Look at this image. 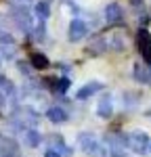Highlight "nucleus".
Listing matches in <instances>:
<instances>
[{"instance_id": "f257e3e1", "label": "nucleus", "mask_w": 151, "mask_h": 157, "mask_svg": "<svg viewBox=\"0 0 151 157\" xmlns=\"http://www.w3.org/2000/svg\"><path fill=\"white\" fill-rule=\"evenodd\" d=\"M80 147L86 151L88 155H92V157L107 155V149L101 145V143L95 138V136H92V134H80Z\"/></svg>"}, {"instance_id": "f03ea898", "label": "nucleus", "mask_w": 151, "mask_h": 157, "mask_svg": "<svg viewBox=\"0 0 151 157\" xmlns=\"http://www.w3.org/2000/svg\"><path fill=\"white\" fill-rule=\"evenodd\" d=\"M137 46H138V50H141L145 63L151 67V34L145 29V27H141V29L137 32Z\"/></svg>"}, {"instance_id": "7ed1b4c3", "label": "nucleus", "mask_w": 151, "mask_h": 157, "mask_svg": "<svg viewBox=\"0 0 151 157\" xmlns=\"http://www.w3.org/2000/svg\"><path fill=\"white\" fill-rule=\"evenodd\" d=\"M149 136L145 132H132V134H128V147L134 151V153H138V155H145L147 153V147H149Z\"/></svg>"}, {"instance_id": "20e7f679", "label": "nucleus", "mask_w": 151, "mask_h": 157, "mask_svg": "<svg viewBox=\"0 0 151 157\" xmlns=\"http://www.w3.org/2000/svg\"><path fill=\"white\" fill-rule=\"evenodd\" d=\"M11 15L15 17V21H17V25H19L21 29H25V32H29V29H32V15L25 11L23 6H19V9H17V6H13Z\"/></svg>"}, {"instance_id": "39448f33", "label": "nucleus", "mask_w": 151, "mask_h": 157, "mask_svg": "<svg viewBox=\"0 0 151 157\" xmlns=\"http://www.w3.org/2000/svg\"><path fill=\"white\" fill-rule=\"evenodd\" d=\"M0 157H19V147L13 138L0 136Z\"/></svg>"}, {"instance_id": "423d86ee", "label": "nucleus", "mask_w": 151, "mask_h": 157, "mask_svg": "<svg viewBox=\"0 0 151 157\" xmlns=\"http://www.w3.org/2000/svg\"><path fill=\"white\" fill-rule=\"evenodd\" d=\"M86 32H88V27L82 19H74V21L69 23V40H72V42L82 40V38L86 36Z\"/></svg>"}, {"instance_id": "0eeeda50", "label": "nucleus", "mask_w": 151, "mask_h": 157, "mask_svg": "<svg viewBox=\"0 0 151 157\" xmlns=\"http://www.w3.org/2000/svg\"><path fill=\"white\" fill-rule=\"evenodd\" d=\"M105 17H107V23H120L122 21V9L118 2H109L105 6Z\"/></svg>"}, {"instance_id": "6e6552de", "label": "nucleus", "mask_w": 151, "mask_h": 157, "mask_svg": "<svg viewBox=\"0 0 151 157\" xmlns=\"http://www.w3.org/2000/svg\"><path fill=\"white\" fill-rule=\"evenodd\" d=\"M134 78L143 84H149L151 82V67L149 65H143V63H137L134 65Z\"/></svg>"}, {"instance_id": "1a4fd4ad", "label": "nucleus", "mask_w": 151, "mask_h": 157, "mask_svg": "<svg viewBox=\"0 0 151 157\" xmlns=\"http://www.w3.org/2000/svg\"><path fill=\"white\" fill-rule=\"evenodd\" d=\"M101 88H103L101 82H90V84H86L84 88H80V90H78V98H80V101H84V98L92 97L95 92H99Z\"/></svg>"}, {"instance_id": "9d476101", "label": "nucleus", "mask_w": 151, "mask_h": 157, "mask_svg": "<svg viewBox=\"0 0 151 157\" xmlns=\"http://www.w3.org/2000/svg\"><path fill=\"white\" fill-rule=\"evenodd\" d=\"M34 13H36V19L38 21H46L48 19V15H50V6H48V2H36V6H34Z\"/></svg>"}, {"instance_id": "9b49d317", "label": "nucleus", "mask_w": 151, "mask_h": 157, "mask_svg": "<svg viewBox=\"0 0 151 157\" xmlns=\"http://www.w3.org/2000/svg\"><path fill=\"white\" fill-rule=\"evenodd\" d=\"M40 140H42V138H40V134H38L34 128H29V130H25V132H23V143L27 147H32V149H34V147L40 145Z\"/></svg>"}, {"instance_id": "f8f14e48", "label": "nucleus", "mask_w": 151, "mask_h": 157, "mask_svg": "<svg viewBox=\"0 0 151 157\" xmlns=\"http://www.w3.org/2000/svg\"><path fill=\"white\" fill-rule=\"evenodd\" d=\"M46 115H48V120L55 121V124H63V121L67 120V113H65L61 107H50L48 111H46Z\"/></svg>"}, {"instance_id": "ddd939ff", "label": "nucleus", "mask_w": 151, "mask_h": 157, "mask_svg": "<svg viewBox=\"0 0 151 157\" xmlns=\"http://www.w3.org/2000/svg\"><path fill=\"white\" fill-rule=\"evenodd\" d=\"M29 63H32L34 69H48V59H46L42 52H34L32 59H29Z\"/></svg>"}, {"instance_id": "4468645a", "label": "nucleus", "mask_w": 151, "mask_h": 157, "mask_svg": "<svg viewBox=\"0 0 151 157\" xmlns=\"http://www.w3.org/2000/svg\"><path fill=\"white\" fill-rule=\"evenodd\" d=\"M111 111H113V107H111V101L105 97L103 101L99 103V107H97V113H99L101 117H111Z\"/></svg>"}, {"instance_id": "2eb2a0df", "label": "nucleus", "mask_w": 151, "mask_h": 157, "mask_svg": "<svg viewBox=\"0 0 151 157\" xmlns=\"http://www.w3.org/2000/svg\"><path fill=\"white\" fill-rule=\"evenodd\" d=\"M0 90L4 94H15V84H13L9 78H4L2 73H0Z\"/></svg>"}, {"instance_id": "dca6fc26", "label": "nucleus", "mask_w": 151, "mask_h": 157, "mask_svg": "<svg viewBox=\"0 0 151 157\" xmlns=\"http://www.w3.org/2000/svg\"><path fill=\"white\" fill-rule=\"evenodd\" d=\"M105 50V40L103 38H97V42H92V46H90V52L92 55H101Z\"/></svg>"}, {"instance_id": "f3484780", "label": "nucleus", "mask_w": 151, "mask_h": 157, "mask_svg": "<svg viewBox=\"0 0 151 157\" xmlns=\"http://www.w3.org/2000/svg\"><path fill=\"white\" fill-rule=\"evenodd\" d=\"M111 48L113 50H122L124 48V40H122V36H113L111 38Z\"/></svg>"}, {"instance_id": "a211bd4d", "label": "nucleus", "mask_w": 151, "mask_h": 157, "mask_svg": "<svg viewBox=\"0 0 151 157\" xmlns=\"http://www.w3.org/2000/svg\"><path fill=\"white\" fill-rule=\"evenodd\" d=\"M0 42H2V44H13V42H15V38H13L9 32L0 29Z\"/></svg>"}, {"instance_id": "6ab92c4d", "label": "nucleus", "mask_w": 151, "mask_h": 157, "mask_svg": "<svg viewBox=\"0 0 151 157\" xmlns=\"http://www.w3.org/2000/svg\"><path fill=\"white\" fill-rule=\"evenodd\" d=\"M72 86V82H69V78H61L59 82H57V90H61V92H65L67 88Z\"/></svg>"}, {"instance_id": "aec40b11", "label": "nucleus", "mask_w": 151, "mask_h": 157, "mask_svg": "<svg viewBox=\"0 0 151 157\" xmlns=\"http://www.w3.org/2000/svg\"><path fill=\"white\" fill-rule=\"evenodd\" d=\"M44 157H61V153L55 149V147H50V149H46V153H44Z\"/></svg>"}, {"instance_id": "412c9836", "label": "nucleus", "mask_w": 151, "mask_h": 157, "mask_svg": "<svg viewBox=\"0 0 151 157\" xmlns=\"http://www.w3.org/2000/svg\"><path fill=\"white\" fill-rule=\"evenodd\" d=\"M19 69H21V73H23V75H29V65H27V63H23V61H21V63H19Z\"/></svg>"}, {"instance_id": "4be33fe9", "label": "nucleus", "mask_w": 151, "mask_h": 157, "mask_svg": "<svg viewBox=\"0 0 151 157\" xmlns=\"http://www.w3.org/2000/svg\"><path fill=\"white\" fill-rule=\"evenodd\" d=\"M2 105H4V92L0 90V107H2Z\"/></svg>"}, {"instance_id": "5701e85b", "label": "nucleus", "mask_w": 151, "mask_h": 157, "mask_svg": "<svg viewBox=\"0 0 151 157\" xmlns=\"http://www.w3.org/2000/svg\"><path fill=\"white\" fill-rule=\"evenodd\" d=\"M130 2H132V4H134V6H138V4H141V2H143V0H130Z\"/></svg>"}]
</instances>
